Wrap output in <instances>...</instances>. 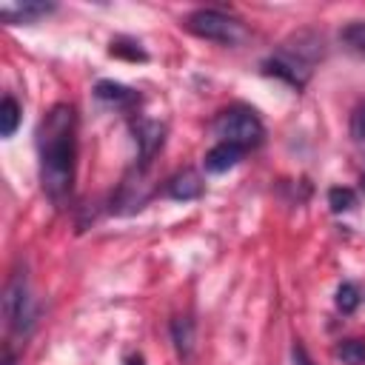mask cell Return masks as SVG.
<instances>
[{
	"label": "cell",
	"instance_id": "6da1fadb",
	"mask_svg": "<svg viewBox=\"0 0 365 365\" xmlns=\"http://www.w3.org/2000/svg\"><path fill=\"white\" fill-rule=\"evenodd\" d=\"M37 151H40V182L46 197L54 205H66L74 188V163H77V117L74 108L57 103L37 125Z\"/></svg>",
	"mask_w": 365,
	"mask_h": 365
},
{
	"label": "cell",
	"instance_id": "7a4b0ae2",
	"mask_svg": "<svg viewBox=\"0 0 365 365\" xmlns=\"http://www.w3.org/2000/svg\"><path fill=\"white\" fill-rule=\"evenodd\" d=\"M214 134L220 137V143H234L240 148H254L262 143V123L259 117L251 111V108H242V106H231L225 111L217 114L214 120Z\"/></svg>",
	"mask_w": 365,
	"mask_h": 365
},
{
	"label": "cell",
	"instance_id": "3957f363",
	"mask_svg": "<svg viewBox=\"0 0 365 365\" xmlns=\"http://www.w3.org/2000/svg\"><path fill=\"white\" fill-rule=\"evenodd\" d=\"M191 34L202 37V40H214V43H222V46H237L245 31H242V23L220 9H197L185 17L182 23Z\"/></svg>",
	"mask_w": 365,
	"mask_h": 365
},
{
	"label": "cell",
	"instance_id": "277c9868",
	"mask_svg": "<svg viewBox=\"0 0 365 365\" xmlns=\"http://www.w3.org/2000/svg\"><path fill=\"white\" fill-rule=\"evenodd\" d=\"M3 314L6 322L14 334H26L34 325V302L29 297V285H26V274H14L11 282L6 285V297H3Z\"/></svg>",
	"mask_w": 365,
	"mask_h": 365
},
{
	"label": "cell",
	"instance_id": "5b68a950",
	"mask_svg": "<svg viewBox=\"0 0 365 365\" xmlns=\"http://www.w3.org/2000/svg\"><path fill=\"white\" fill-rule=\"evenodd\" d=\"M54 3H40V0H23V3H3L0 17L6 23H37L40 17L51 14Z\"/></svg>",
	"mask_w": 365,
	"mask_h": 365
},
{
	"label": "cell",
	"instance_id": "8992f818",
	"mask_svg": "<svg viewBox=\"0 0 365 365\" xmlns=\"http://www.w3.org/2000/svg\"><path fill=\"white\" fill-rule=\"evenodd\" d=\"M163 134H165V128H163V123H157V120H140V123H134V140H137V145H140V157H143V165L154 157V151L163 145Z\"/></svg>",
	"mask_w": 365,
	"mask_h": 365
},
{
	"label": "cell",
	"instance_id": "52a82bcc",
	"mask_svg": "<svg viewBox=\"0 0 365 365\" xmlns=\"http://www.w3.org/2000/svg\"><path fill=\"white\" fill-rule=\"evenodd\" d=\"M165 194H168L171 200H182V202L197 200V197L202 194V180H200V174L191 171V168L177 171V174L165 182Z\"/></svg>",
	"mask_w": 365,
	"mask_h": 365
},
{
	"label": "cell",
	"instance_id": "ba28073f",
	"mask_svg": "<svg viewBox=\"0 0 365 365\" xmlns=\"http://www.w3.org/2000/svg\"><path fill=\"white\" fill-rule=\"evenodd\" d=\"M242 154H245V148H240V145H234V143H217L208 154H205V171H211V174H222V171H228V168H234L240 160H242Z\"/></svg>",
	"mask_w": 365,
	"mask_h": 365
},
{
	"label": "cell",
	"instance_id": "9c48e42d",
	"mask_svg": "<svg viewBox=\"0 0 365 365\" xmlns=\"http://www.w3.org/2000/svg\"><path fill=\"white\" fill-rule=\"evenodd\" d=\"M94 94H97L103 103H111V106H117V108H128V106H134V103L140 100L134 88H128V86H123V83H114V80H100V83L94 86Z\"/></svg>",
	"mask_w": 365,
	"mask_h": 365
},
{
	"label": "cell",
	"instance_id": "30bf717a",
	"mask_svg": "<svg viewBox=\"0 0 365 365\" xmlns=\"http://www.w3.org/2000/svg\"><path fill=\"white\" fill-rule=\"evenodd\" d=\"M171 339H174L177 354L182 359H188L194 351V322L188 317H174L171 319Z\"/></svg>",
	"mask_w": 365,
	"mask_h": 365
},
{
	"label": "cell",
	"instance_id": "8fae6325",
	"mask_svg": "<svg viewBox=\"0 0 365 365\" xmlns=\"http://www.w3.org/2000/svg\"><path fill=\"white\" fill-rule=\"evenodd\" d=\"M17 125H20V103L11 94H6L0 103V134L11 137L17 131Z\"/></svg>",
	"mask_w": 365,
	"mask_h": 365
},
{
	"label": "cell",
	"instance_id": "7c38bea8",
	"mask_svg": "<svg viewBox=\"0 0 365 365\" xmlns=\"http://www.w3.org/2000/svg\"><path fill=\"white\" fill-rule=\"evenodd\" d=\"M339 40L348 51L365 57V20H356V23H348L342 31H339Z\"/></svg>",
	"mask_w": 365,
	"mask_h": 365
},
{
	"label": "cell",
	"instance_id": "4fadbf2b",
	"mask_svg": "<svg viewBox=\"0 0 365 365\" xmlns=\"http://www.w3.org/2000/svg\"><path fill=\"white\" fill-rule=\"evenodd\" d=\"M334 354L345 365H365V339H345L336 345Z\"/></svg>",
	"mask_w": 365,
	"mask_h": 365
},
{
	"label": "cell",
	"instance_id": "5bb4252c",
	"mask_svg": "<svg viewBox=\"0 0 365 365\" xmlns=\"http://www.w3.org/2000/svg\"><path fill=\"white\" fill-rule=\"evenodd\" d=\"M328 205L334 214H342V211H351L356 205V194L354 188H345V185H336L328 191Z\"/></svg>",
	"mask_w": 365,
	"mask_h": 365
},
{
	"label": "cell",
	"instance_id": "9a60e30c",
	"mask_svg": "<svg viewBox=\"0 0 365 365\" xmlns=\"http://www.w3.org/2000/svg\"><path fill=\"white\" fill-rule=\"evenodd\" d=\"M114 57H125V60H145V51L140 48V43L134 40H125V37H117L111 40V48H108Z\"/></svg>",
	"mask_w": 365,
	"mask_h": 365
},
{
	"label": "cell",
	"instance_id": "2e32d148",
	"mask_svg": "<svg viewBox=\"0 0 365 365\" xmlns=\"http://www.w3.org/2000/svg\"><path fill=\"white\" fill-rule=\"evenodd\" d=\"M356 305H359V291H356V285H354V282H342V285L336 288V308H339L342 314H351V311H356Z\"/></svg>",
	"mask_w": 365,
	"mask_h": 365
},
{
	"label": "cell",
	"instance_id": "e0dca14e",
	"mask_svg": "<svg viewBox=\"0 0 365 365\" xmlns=\"http://www.w3.org/2000/svg\"><path fill=\"white\" fill-rule=\"evenodd\" d=\"M351 128H354V137H356V140H365V100L356 106L354 120H351Z\"/></svg>",
	"mask_w": 365,
	"mask_h": 365
},
{
	"label": "cell",
	"instance_id": "ac0fdd59",
	"mask_svg": "<svg viewBox=\"0 0 365 365\" xmlns=\"http://www.w3.org/2000/svg\"><path fill=\"white\" fill-rule=\"evenodd\" d=\"M294 359H297L299 365H311V359L305 356V351H302V348H294Z\"/></svg>",
	"mask_w": 365,
	"mask_h": 365
},
{
	"label": "cell",
	"instance_id": "d6986e66",
	"mask_svg": "<svg viewBox=\"0 0 365 365\" xmlns=\"http://www.w3.org/2000/svg\"><path fill=\"white\" fill-rule=\"evenodd\" d=\"M125 365H145V359H143L140 354H134V356H128V359H125Z\"/></svg>",
	"mask_w": 365,
	"mask_h": 365
}]
</instances>
